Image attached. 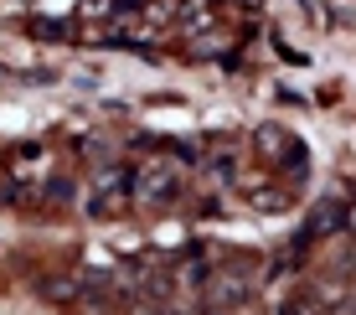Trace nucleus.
I'll return each instance as SVG.
<instances>
[{
	"instance_id": "f257e3e1",
	"label": "nucleus",
	"mask_w": 356,
	"mask_h": 315,
	"mask_svg": "<svg viewBox=\"0 0 356 315\" xmlns=\"http://www.w3.org/2000/svg\"><path fill=\"white\" fill-rule=\"evenodd\" d=\"M170 191H176L170 171H165L161 161H150V165L140 171V197H145V202H161V197H170Z\"/></svg>"
},
{
	"instance_id": "f03ea898",
	"label": "nucleus",
	"mask_w": 356,
	"mask_h": 315,
	"mask_svg": "<svg viewBox=\"0 0 356 315\" xmlns=\"http://www.w3.org/2000/svg\"><path fill=\"white\" fill-rule=\"evenodd\" d=\"M279 315H321V305H315V300H294V305H284Z\"/></svg>"
}]
</instances>
